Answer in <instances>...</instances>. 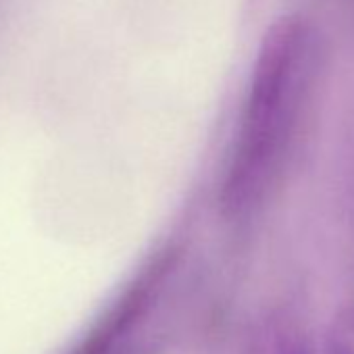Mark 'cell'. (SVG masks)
I'll return each mask as SVG.
<instances>
[{"label": "cell", "instance_id": "6da1fadb", "mask_svg": "<svg viewBox=\"0 0 354 354\" xmlns=\"http://www.w3.org/2000/svg\"><path fill=\"white\" fill-rule=\"evenodd\" d=\"M308 46L310 30L296 15L277 19L261 42L225 182V201L232 207L242 205L257 188L281 144L304 75Z\"/></svg>", "mask_w": 354, "mask_h": 354}, {"label": "cell", "instance_id": "7a4b0ae2", "mask_svg": "<svg viewBox=\"0 0 354 354\" xmlns=\"http://www.w3.org/2000/svg\"><path fill=\"white\" fill-rule=\"evenodd\" d=\"M337 335L344 342L342 344V352L344 354H354V317H352V321L344 323V327L337 331Z\"/></svg>", "mask_w": 354, "mask_h": 354}]
</instances>
